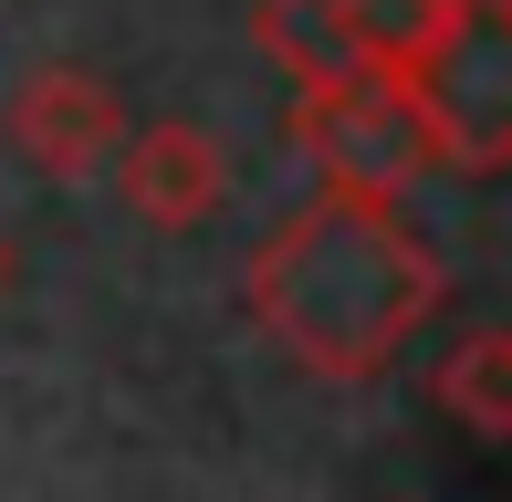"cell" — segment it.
I'll return each mask as SVG.
<instances>
[{
    "instance_id": "6da1fadb",
    "label": "cell",
    "mask_w": 512,
    "mask_h": 502,
    "mask_svg": "<svg viewBox=\"0 0 512 502\" xmlns=\"http://www.w3.org/2000/svg\"><path fill=\"white\" fill-rule=\"evenodd\" d=\"M439 304H450L439 251L398 220V199L356 189H314L241 262V314L262 325V346H283L324 387H377Z\"/></svg>"
},
{
    "instance_id": "7a4b0ae2",
    "label": "cell",
    "mask_w": 512,
    "mask_h": 502,
    "mask_svg": "<svg viewBox=\"0 0 512 502\" xmlns=\"http://www.w3.org/2000/svg\"><path fill=\"white\" fill-rule=\"evenodd\" d=\"M293 147L324 189L356 199H408L418 178H439V136L398 63H345L324 84H293Z\"/></svg>"
},
{
    "instance_id": "3957f363",
    "label": "cell",
    "mask_w": 512,
    "mask_h": 502,
    "mask_svg": "<svg viewBox=\"0 0 512 502\" xmlns=\"http://www.w3.org/2000/svg\"><path fill=\"white\" fill-rule=\"evenodd\" d=\"M398 74L439 136V168L502 178V157H512V0H450L439 32Z\"/></svg>"
},
{
    "instance_id": "277c9868",
    "label": "cell",
    "mask_w": 512,
    "mask_h": 502,
    "mask_svg": "<svg viewBox=\"0 0 512 502\" xmlns=\"http://www.w3.org/2000/svg\"><path fill=\"white\" fill-rule=\"evenodd\" d=\"M115 136H126V95H115V74H95V63H32L11 84V105H0V147L32 178H53V189L105 178Z\"/></svg>"
},
{
    "instance_id": "5b68a950",
    "label": "cell",
    "mask_w": 512,
    "mask_h": 502,
    "mask_svg": "<svg viewBox=\"0 0 512 502\" xmlns=\"http://www.w3.org/2000/svg\"><path fill=\"white\" fill-rule=\"evenodd\" d=\"M439 11L450 0H251V53H272L293 84H324L345 63H408Z\"/></svg>"
},
{
    "instance_id": "8992f818",
    "label": "cell",
    "mask_w": 512,
    "mask_h": 502,
    "mask_svg": "<svg viewBox=\"0 0 512 502\" xmlns=\"http://www.w3.org/2000/svg\"><path fill=\"white\" fill-rule=\"evenodd\" d=\"M115 199H126L136 220H147L157 241H189L209 220L230 210V189H241V168H230V147L209 136L199 116H157V126H126L105 157Z\"/></svg>"
},
{
    "instance_id": "52a82bcc",
    "label": "cell",
    "mask_w": 512,
    "mask_h": 502,
    "mask_svg": "<svg viewBox=\"0 0 512 502\" xmlns=\"http://www.w3.org/2000/svg\"><path fill=\"white\" fill-rule=\"evenodd\" d=\"M429 398L450 408L481 450H502V440H512V335H502V325H471V335L429 367Z\"/></svg>"
},
{
    "instance_id": "ba28073f",
    "label": "cell",
    "mask_w": 512,
    "mask_h": 502,
    "mask_svg": "<svg viewBox=\"0 0 512 502\" xmlns=\"http://www.w3.org/2000/svg\"><path fill=\"white\" fill-rule=\"evenodd\" d=\"M11 272H21V251H11V231H0V293H11Z\"/></svg>"
}]
</instances>
